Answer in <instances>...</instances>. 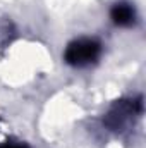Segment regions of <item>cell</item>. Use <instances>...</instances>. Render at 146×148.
Here are the masks:
<instances>
[{"label": "cell", "mask_w": 146, "mask_h": 148, "mask_svg": "<svg viewBox=\"0 0 146 148\" xmlns=\"http://www.w3.org/2000/svg\"><path fill=\"white\" fill-rule=\"evenodd\" d=\"M110 19H112L113 24H117V26H131V24H134V21H136V12H134L132 5L120 2V3H115V5L112 7V10H110Z\"/></svg>", "instance_id": "3957f363"}, {"label": "cell", "mask_w": 146, "mask_h": 148, "mask_svg": "<svg viewBox=\"0 0 146 148\" xmlns=\"http://www.w3.org/2000/svg\"><path fill=\"white\" fill-rule=\"evenodd\" d=\"M136 114L138 115L141 114V98L138 102H134V100L132 102H117L107 114L105 121L112 129L119 131V129L126 127L127 124H131L132 117Z\"/></svg>", "instance_id": "7a4b0ae2"}, {"label": "cell", "mask_w": 146, "mask_h": 148, "mask_svg": "<svg viewBox=\"0 0 146 148\" xmlns=\"http://www.w3.org/2000/svg\"><path fill=\"white\" fill-rule=\"evenodd\" d=\"M0 148H28L24 143H19V141H5V143H0Z\"/></svg>", "instance_id": "277c9868"}, {"label": "cell", "mask_w": 146, "mask_h": 148, "mask_svg": "<svg viewBox=\"0 0 146 148\" xmlns=\"http://www.w3.org/2000/svg\"><path fill=\"white\" fill-rule=\"evenodd\" d=\"M102 55V43L95 38H76L64 52V60L72 67H86L95 64Z\"/></svg>", "instance_id": "6da1fadb"}]
</instances>
